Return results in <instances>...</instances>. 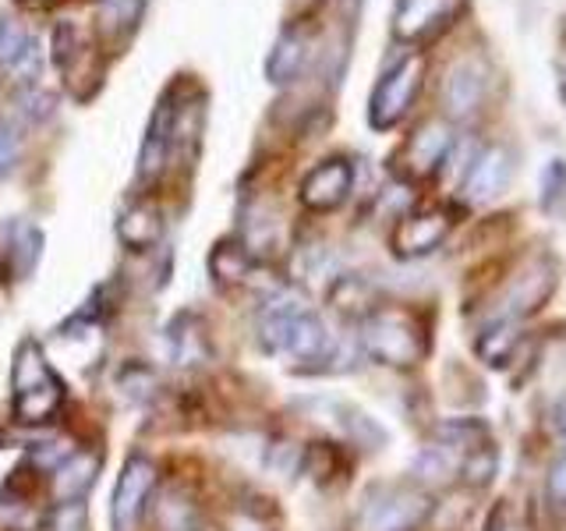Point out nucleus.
<instances>
[{
    "label": "nucleus",
    "mask_w": 566,
    "mask_h": 531,
    "mask_svg": "<svg viewBox=\"0 0 566 531\" xmlns=\"http://www.w3.org/2000/svg\"><path fill=\"white\" fill-rule=\"evenodd\" d=\"M50 58L53 64H57L61 71H67V64L78 58V32L71 22H61L57 29H53V40H50Z\"/></svg>",
    "instance_id": "c756f323"
},
{
    "label": "nucleus",
    "mask_w": 566,
    "mask_h": 531,
    "mask_svg": "<svg viewBox=\"0 0 566 531\" xmlns=\"http://www.w3.org/2000/svg\"><path fill=\"white\" fill-rule=\"evenodd\" d=\"M495 468H500V454H495V447H492L489 439H482V442H474V447H471L464 457H460L457 475L464 478V486H471V489H485V486L492 482Z\"/></svg>",
    "instance_id": "cd10ccee"
},
{
    "label": "nucleus",
    "mask_w": 566,
    "mask_h": 531,
    "mask_svg": "<svg viewBox=\"0 0 566 531\" xmlns=\"http://www.w3.org/2000/svg\"><path fill=\"white\" fill-rule=\"evenodd\" d=\"M453 128L447 121H424L400 149V167L407 177H432L453 153Z\"/></svg>",
    "instance_id": "6e6552de"
},
{
    "label": "nucleus",
    "mask_w": 566,
    "mask_h": 531,
    "mask_svg": "<svg viewBox=\"0 0 566 531\" xmlns=\"http://www.w3.org/2000/svg\"><path fill=\"white\" fill-rule=\"evenodd\" d=\"M170 333V351L177 365H202L209 358V336L199 315H177Z\"/></svg>",
    "instance_id": "4be33fe9"
},
{
    "label": "nucleus",
    "mask_w": 566,
    "mask_h": 531,
    "mask_svg": "<svg viewBox=\"0 0 566 531\" xmlns=\"http://www.w3.org/2000/svg\"><path fill=\"white\" fill-rule=\"evenodd\" d=\"M429 496L407 486H376L354 518V531H411L429 518Z\"/></svg>",
    "instance_id": "f03ea898"
},
{
    "label": "nucleus",
    "mask_w": 566,
    "mask_h": 531,
    "mask_svg": "<svg viewBox=\"0 0 566 531\" xmlns=\"http://www.w3.org/2000/svg\"><path fill=\"white\" fill-rule=\"evenodd\" d=\"M25 111L35 117V121H43V117H50L53 114V96L50 93H32V100H29V106Z\"/></svg>",
    "instance_id": "f704fd0d"
},
{
    "label": "nucleus",
    "mask_w": 566,
    "mask_h": 531,
    "mask_svg": "<svg viewBox=\"0 0 566 531\" xmlns=\"http://www.w3.org/2000/svg\"><path fill=\"white\" fill-rule=\"evenodd\" d=\"M53 376V368L46 365L43 358V347L35 341H22L14 351V365H11V389L18 394V389H29L35 383H43Z\"/></svg>",
    "instance_id": "bb28decb"
},
{
    "label": "nucleus",
    "mask_w": 566,
    "mask_h": 531,
    "mask_svg": "<svg viewBox=\"0 0 566 531\" xmlns=\"http://www.w3.org/2000/svg\"><path fill=\"white\" fill-rule=\"evenodd\" d=\"M350 188H354V167L344 156H333V159H323V164L305 174L297 199L312 212H329V209H340L347 202Z\"/></svg>",
    "instance_id": "0eeeda50"
},
{
    "label": "nucleus",
    "mask_w": 566,
    "mask_h": 531,
    "mask_svg": "<svg viewBox=\"0 0 566 531\" xmlns=\"http://www.w3.org/2000/svg\"><path fill=\"white\" fill-rule=\"evenodd\" d=\"M442 11H447V0H397V11H394V35L397 40H421L429 32Z\"/></svg>",
    "instance_id": "b1692460"
},
{
    "label": "nucleus",
    "mask_w": 566,
    "mask_h": 531,
    "mask_svg": "<svg viewBox=\"0 0 566 531\" xmlns=\"http://www.w3.org/2000/svg\"><path fill=\"white\" fill-rule=\"evenodd\" d=\"M308 46L312 40L305 29H294V25L283 29L276 35L270 58H265V79H270V85H291L308 61Z\"/></svg>",
    "instance_id": "ddd939ff"
},
{
    "label": "nucleus",
    "mask_w": 566,
    "mask_h": 531,
    "mask_svg": "<svg viewBox=\"0 0 566 531\" xmlns=\"http://www.w3.org/2000/svg\"><path fill=\"white\" fill-rule=\"evenodd\" d=\"M99 454H71L64 465L53 468V496L64 500H82V496L93 489L96 475H99Z\"/></svg>",
    "instance_id": "a211bd4d"
},
{
    "label": "nucleus",
    "mask_w": 566,
    "mask_h": 531,
    "mask_svg": "<svg viewBox=\"0 0 566 531\" xmlns=\"http://www.w3.org/2000/svg\"><path fill=\"white\" fill-rule=\"evenodd\" d=\"M43 531H88V510L82 500H64L57 507H50Z\"/></svg>",
    "instance_id": "c85d7f7f"
},
{
    "label": "nucleus",
    "mask_w": 566,
    "mask_h": 531,
    "mask_svg": "<svg viewBox=\"0 0 566 531\" xmlns=\"http://www.w3.org/2000/svg\"><path fill=\"white\" fill-rule=\"evenodd\" d=\"M283 351H291L297 362H323L329 354V333L323 326V319H318L312 309L297 312L294 326L287 333V347Z\"/></svg>",
    "instance_id": "412c9836"
},
{
    "label": "nucleus",
    "mask_w": 566,
    "mask_h": 531,
    "mask_svg": "<svg viewBox=\"0 0 566 531\" xmlns=\"http://www.w3.org/2000/svg\"><path fill=\"white\" fill-rule=\"evenodd\" d=\"M517 347H521L517 319H503V315H495L474 341L478 358H482L489 368H506L513 362V354H517Z\"/></svg>",
    "instance_id": "dca6fc26"
},
{
    "label": "nucleus",
    "mask_w": 566,
    "mask_h": 531,
    "mask_svg": "<svg viewBox=\"0 0 566 531\" xmlns=\"http://www.w3.org/2000/svg\"><path fill=\"white\" fill-rule=\"evenodd\" d=\"M156 489V465L149 457H128L117 489H114V507H111V521L114 531H138L142 513H146V500L149 492Z\"/></svg>",
    "instance_id": "39448f33"
},
{
    "label": "nucleus",
    "mask_w": 566,
    "mask_h": 531,
    "mask_svg": "<svg viewBox=\"0 0 566 531\" xmlns=\"http://www.w3.org/2000/svg\"><path fill=\"white\" fill-rule=\"evenodd\" d=\"M255 270V259L248 252L244 241H234L227 238L220 244H212L209 252V277L212 283H220V288H234V283H244Z\"/></svg>",
    "instance_id": "aec40b11"
},
{
    "label": "nucleus",
    "mask_w": 566,
    "mask_h": 531,
    "mask_svg": "<svg viewBox=\"0 0 566 531\" xmlns=\"http://www.w3.org/2000/svg\"><path fill=\"white\" fill-rule=\"evenodd\" d=\"M361 347L371 362L389 368H415L424 358V333L403 309H376L361 319Z\"/></svg>",
    "instance_id": "f257e3e1"
},
{
    "label": "nucleus",
    "mask_w": 566,
    "mask_h": 531,
    "mask_svg": "<svg viewBox=\"0 0 566 531\" xmlns=\"http://www.w3.org/2000/svg\"><path fill=\"white\" fill-rule=\"evenodd\" d=\"M553 425H556V433L566 439V394L556 397V404H553Z\"/></svg>",
    "instance_id": "c9c22d12"
},
{
    "label": "nucleus",
    "mask_w": 566,
    "mask_h": 531,
    "mask_svg": "<svg viewBox=\"0 0 566 531\" xmlns=\"http://www.w3.org/2000/svg\"><path fill=\"white\" fill-rule=\"evenodd\" d=\"M424 79V58L421 53H407L400 64H394L379 79V85L371 88L368 100V124L376 132H389L407 117V111L415 106V96Z\"/></svg>",
    "instance_id": "7ed1b4c3"
},
{
    "label": "nucleus",
    "mask_w": 566,
    "mask_h": 531,
    "mask_svg": "<svg viewBox=\"0 0 566 531\" xmlns=\"http://www.w3.org/2000/svg\"><path fill=\"white\" fill-rule=\"evenodd\" d=\"M297 312H305V301H301L297 294H291V291L273 294L259 312V344L273 354L287 347V333L294 326Z\"/></svg>",
    "instance_id": "4468645a"
},
{
    "label": "nucleus",
    "mask_w": 566,
    "mask_h": 531,
    "mask_svg": "<svg viewBox=\"0 0 566 531\" xmlns=\"http://www.w3.org/2000/svg\"><path fill=\"white\" fill-rule=\"evenodd\" d=\"M450 235V217L442 209H418L400 217V223L394 227V252L400 259H418L429 256L447 241Z\"/></svg>",
    "instance_id": "9d476101"
},
{
    "label": "nucleus",
    "mask_w": 566,
    "mask_h": 531,
    "mask_svg": "<svg viewBox=\"0 0 566 531\" xmlns=\"http://www.w3.org/2000/svg\"><path fill=\"white\" fill-rule=\"evenodd\" d=\"M270 465L276 468V471H297L301 468V450L297 447H291V442H276V447L270 450Z\"/></svg>",
    "instance_id": "72a5a7b5"
},
{
    "label": "nucleus",
    "mask_w": 566,
    "mask_h": 531,
    "mask_svg": "<svg viewBox=\"0 0 566 531\" xmlns=\"http://www.w3.org/2000/svg\"><path fill=\"white\" fill-rule=\"evenodd\" d=\"M153 524L156 531H199L202 528V510L191 500L188 489L167 486L153 503Z\"/></svg>",
    "instance_id": "2eb2a0df"
},
{
    "label": "nucleus",
    "mask_w": 566,
    "mask_h": 531,
    "mask_svg": "<svg viewBox=\"0 0 566 531\" xmlns=\"http://www.w3.org/2000/svg\"><path fill=\"white\" fill-rule=\"evenodd\" d=\"M559 195H566V159L563 156L548 159V167H545V195H542L545 209H553Z\"/></svg>",
    "instance_id": "2f4dec72"
},
{
    "label": "nucleus",
    "mask_w": 566,
    "mask_h": 531,
    "mask_svg": "<svg viewBox=\"0 0 566 531\" xmlns=\"http://www.w3.org/2000/svg\"><path fill=\"white\" fill-rule=\"evenodd\" d=\"M40 64L43 53L35 35L11 14H0V67H8L18 82H32L40 75Z\"/></svg>",
    "instance_id": "f8f14e48"
},
{
    "label": "nucleus",
    "mask_w": 566,
    "mask_h": 531,
    "mask_svg": "<svg viewBox=\"0 0 566 531\" xmlns=\"http://www.w3.org/2000/svg\"><path fill=\"white\" fill-rule=\"evenodd\" d=\"M556 288V270H553V262H548L545 256H535V259H527L517 277H513L506 283V291H503V319H521L527 312H535L545 305V298L553 294Z\"/></svg>",
    "instance_id": "423d86ee"
},
{
    "label": "nucleus",
    "mask_w": 566,
    "mask_h": 531,
    "mask_svg": "<svg viewBox=\"0 0 566 531\" xmlns=\"http://www.w3.org/2000/svg\"><path fill=\"white\" fill-rule=\"evenodd\" d=\"M64 404V383L57 376H50L43 383H35L29 389L14 394V418L22 425H43L57 415V407Z\"/></svg>",
    "instance_id": "f3484780"
},
{
    "label": "nucleus",
    "mask_w": 566,
    "mask_h": 531,
    "mask_svg": "<svg viewBox=\"0 0 566 531\" xmlns=\"http://www.w3.org/2000/svg\"><path fill=\"white\" fill-rule=\"evenodd\" d=\"M25 8H50V4H57V0H22Z\"/></svg>",
    "instance_id": "e433bc0d"
},
{
    "label": "nucleus",
    "mask_w": 566,
    "mask_h": 531,
    "mask_svg": "<svg viewBox=\"0 0 566 531\" xmlns=\"http://www.w3.org/2000/svg\"><path fill=\"white\" fill-rule=\"evenodd\" d=\"M329 305L347 319H365V315L376 312V288H371V283L358 273H344V277L333 280Z\"/></svg>",
    "instance_id": "5701e85b"
},
{
    "label": "nucleus",
    "mask_w": 566,
    "mask_h": 531,
    "mask_svg": "<svg viewBox=\"0 0 566 531\" xmlns=\"http://www.w3.org/2000/svg\"><path fill=\"white\" fill-rule=\"evenodd\" d=\"M513 177V156L506 146H485L471 159L468 167V177H464V199L482 206V202H492L500 199L503 188L510 185Z\"/></svg>",
    "instance_id": "9b49d317"
},
{
    "label": "nucleus",
    "mask_w": 566,
    "mask_h": 531,
    "mask_svg": "<svg viewBox=\"0 0 566 531\" xmlns=\"http://www.w3.org/2000/svg\"><path fill=\"white\" fill-rule=\"evenodd\" d=\"M146 0H103L99 4V35L103 40H128L135 32Z\"/></svg>",
    "instance_id": "a878e982"
},
{
    "label": "nucleus",
    "mask_w": 566,
    "mask_h": 531,
    "mask_svg": "<svg viewBox=\"0 0 566 531\" xmlns=\"http://www.w3.org/2000/svg\"><path fill=\"white\" fill-rule=\"evenodd\" d=\"M117 238L132 248V252H149L164 238V220L149 202H135L132 209L120 212L117 220Z\"/></svg>",
    "instance_id": "6ab92c4d"
},
{
    "label": "nucleus",
    "mask_w": 566,
    "mask_h": 531,
    "mask_svg": "<svg viewBox=\"0 0 566 531\" xmlns=\"http://www.w3.org/2000/svg\"><path fill=\"white\" fill-rule=\"evenodd\" d=\"M545 500L553 503L556 510H566V447L556 454L553 465H548V475H545Z\"/></svg>",
    "instance_id": "7c9ffc66"
},
{
    "label": "nucleus",
    "mask_w": 566,
    "mask_h": 531,
    "mask_svg": "<svg viewBox=\"0 0 566 531\" xmlns=\"http://www.w3.org/2000/svg\"><path fill=\"white\" fill-rule=\"evenodd\" d=\"M174 103H177L174 88H167L164 100H159L153 111L146 138H142V149H138V181L142 185L159 181V174L167 170L170 156H174Z\"/></svg>",
    "instance_id": "1a4fd4ad"
},
{
    "label": "nucleus",
    "mask_w": 566,
    "mask_h": 531,
    "mask_svg": "<svg viewBox=\"0 0 566 531\" xmlns=\"http://www.w3.org/2000/svg\"><path fill=\"white\" fill-rule=\"evenodd\" d=\"M43 256V230L29 220H14L8 227V262L11 273L22 280L35 270V262Z\"/></svg>",
    "instance_id": "393cba45"
},
{
    "label": "nucleus",
    "mask_w": 566,
    "mask_h": 531,
    "mask_svg": "<svg viewBox=\"0 0 566 531\" xmlns=\"http://www.w3.org/2000/svg\"><path fill=\"white\" fill-rule=\"evenodd\" d=\"M18 164V132L11 121H0V177H8Z\"/></svg>",
    "instance_id": "473e14b6"
},
{
    "label": "nucleus",
    "mask_w": 566,
    "mask_h": 531,
    "mask_svg": "<svg viewBox=\"0 0 566 531\" xmlns=\"http://www.w3.org/2000/svg\"><path fill=\"white\" fill-rule=\"evenodd\" d=\"M485 88H489V67L482 58H460L447 67L439 85V103H442V114L450 121H468L482 111L485 103Z\"/></svg>",
    "instance_id": "20e7f679"
}]
</instances>
